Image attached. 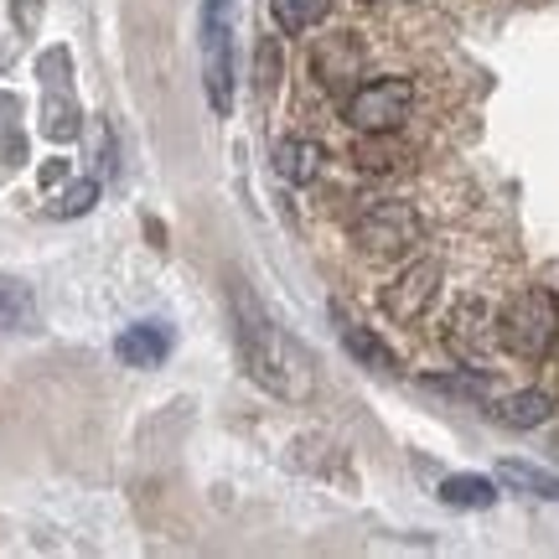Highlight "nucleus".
Returning <instances> with one entry per match:
<instances>
[{"instance_id":"obj_13","label":"nucleus","mask_w":559,"mask_h":559,"mask_svg":"<svg viewBox=\"0 0 559 559\" xmlns=\"http://www.w3.org/2000/svg\"><path fill=\"white\" fill-rule=\"evenodd\" d=\"M342 347H347V353H353L362 368H373V373H394V368H400L394 347H389L383 337H373L368 326H353V321H342Z\"/></svg>"},{"instance_id":"obj_11","label":"nucleus","mask_w":559,"mask_h":559,"mask_svg":"<svg viewBox=\"0 0 559 559\" xmlns=\"http://www.w3.org/2000/svg\"><path fill=\"white\" fill-rule=\"evenodd\" d=\"M440 502L445 508H492L498 502V481L492 477H481V472H456V477H445L440 481Z\"/></svg>"},{"instance_id":"obj_19","label":"nucleus","mask_w":559,"mask_h":559,"mask_svg":"<svg viewBox=\"0 0 559 559\" xmlns=\"http://www.w3.org/2000/svg\"><path fill=\"white\" fill-rule=\"evenodd\" d=\"M94 198H99V181H94V177H79L58 202H52V213H58V218H83V213L94 207Z\"/></svg>"},{"instance_id":"obj_8","label":"nucleus","mask_w":559,"mask_h":559,"mask_svg":"<svg viewBox=\"0 0 559 559\" xmlns=\"http://www.w3.org/2000/svg\"><path fill=\"white\" fill-rule=\"evenodd\" d=\"M436 290H440V260H415V264H404V275H394L383 285L379 300L394 321H419L430 311Z\"/></svg>"},{"instance_id":"obj_17","label":"nucleus","mask_w":559,"mask_h":559,"mask_svg":"<svg viewBox=\"0 0 559 559\" xmlns=\"http://www.w3.org/2000/svg\"><path fill=\"white\" fill-rule=\"evenodd\" d=\"M353 160H358L362 171H394V166H400V140H394V130L362 135L358 145H353Z\"/></svg>"},{"instance_id":"obj_5","label":"nucleus","mask_w":559,"mask_h":559,"mask_svg":"<svg viewBox=\"0 0 559 559\" xmlns=\"http://www.w3.org/2000/svg\"><path fill=\"white\" fill-rule=\"evenodd\" d=\"M37 73H41V135L47 140H73L79 135V99H73V52L68 47H52L37 58Z\"/></svg>"},{"instance_id":"obj_14","label":"nucleus","mask_w":559,"mask_h":559,"mask_svg":"<svg viewBox=\"0 0 559 559\" xmlns=\"http://www.w3.org/2000/svg\"><path fill=\"white\" fill-rule=\"evenodd\" d=\"M555 415V400L544 394V389H519V394H508L498 404V419L502 425H513V430H534L544 419Z\"/></svg>"},{"instance_id":"obj_2","label":"nucleus","mask_w":559,"mask_h":559,"mask_svg":"<svg viewBox=\"0 0 559 559\" xmlns=\"http://www.w3.org/2000/svg\"><path fill=\"white\" fill-rule=\"evenodd\" d=\"M498 342L523 362H544L559 342V300L534 285V290H519V296L502 306L498 317Z\"/></svg>"},{"instance_id":"obj_22","label":"nucleus","mask_w":559,"mask_h":559,"mask_svg":"<svg viewBox=\"0 0 559 559\" xmlns=\"http://www.w3.org/2000/svg\"><path fill=\"white\" fill-rule=\"evenodd\" d=\"M41 21V0H16V26L21 32H32Z\"/></svg>"},{"instance_id":"obj_16","label":"nucleus","mask_w":559,"mask_h":559,"mask_svg":"<svg viewBox=\"0 0 559 559\" xmlns=\"http://www.w3.org/2000/svg\"><path fill=\"white\" fill-rule=\"evenodd\" d=\"M21 99L16 94H0V171H16L26 160V135H21Z\"/></svg>"},{"instance_id":"obj_12","label":"nucleus","mask_w":559,"mask_h":559,"mask_svg":"<svg viewBox=\"0 0 559 559\" xmlns=\"http://www.w3.org/2000/svg\"><path fill=\"white\" fill-rule=\"evenodd\" d=\"M498 481H502V487H513V492H523V498L559 502V477H555V472H544V466H528V461H502Z\"/></svg>"},{"instance_id":"obj_9","label":"nucleus","mask_w":559,"mask_h":559,"mask_svg":"<svg viewBox=\"0 0 559 559\" xmlns=\"http://www.w3.org/2000/svg\"><path fill=\"white\" fill-rule=\"evenodd\" d=\"M171 353V326L166 321H135L115 337V358L130 362V368H156Z\"/></svg>"},{"instance_id":"obj_3","label":"nucleus","mask_w":559,"mask_h":559,"mask_svg":"<svg viewBox=\"0 0 559 559\" xmlns=\"http://www.w3.org/2000/svg\"><path fill=\"white\" fill-rule=\"evenodd\" d=\"M202 88L213 115L234 109V0H202Z\"/></svg>"},{"instance_id":"obj_4","label":"nucleus","mask_w":559,"mask_h":559,"mask_svg":"<svg viewBox=\"0 0 559 559\" xmlns=\"http://www.w3.org/2000/svg\"><path fill=\"white\" fill-rule=\"evenodd\" d=\"M409 104H415V83L409 79H373L358 83L342 99V120L353 124L358 135H379V130H400L409 120Z\"/></svg>"},{"instance_id":"obj_21","label":"nucleus","mask_w":559,"mask_h":559,"mask_svg":"<svg viewBox=\"0 0 559 559\" xmlns=\"http://www.w3.org/2000/svg\"><path fill=\"white\" fill-rule=\"evenodd\" d=\"M430 389H445V394H472V400H481L487 394V379H425Z\"/></svg>"},{"instance_id":"obj_15","label":"nucleus","mask_w":559,"mask_h":559,"mask_svg":"<svg viewBox=\"0 0 559 559\" xmlns=\"http://www.w3.org/2000/svg\"><path fill=\"white\" fill-rule=\"evenodd\" d=\"M326 11H332V0H270V16H275V26L285 37H300V32L321 26Z\"/></svg>"},{"instance_id":"obj_7","label":"nucleus","mask_w":559,"mask_h":559,"mask_svg":"<svg viewBox=\"0 0 559 559\" xmlns=\"http://www.w3.org/2000/svg\"><path fill=\"white\" fill-rule=\"evenodd\" d=\"M311 73H317V83L326 88V94H342V99H347V94L362 83V41H358V32H332V37L311 52Z\"/></svg>"},{"instance_id":"obj_1","label":"nucleus","mask_w":559,"mask_h":559,"mask_svg":"<svg viewBox=\"0 0 559 559\" xmlns=\"http://www.w3.org/2000/svg\"><path fill=\"white\" fill-rule=\"evenodd\" d=\"M234 342H239L249 379L260 383L264 394H275V400H311L317 394L311 353L264 317V306L254 300V290L243 280H234Z\"/></svg>"},{"instance_id":"obj_18","label":"nucleus","mask_w":559,"mask_h":559,"mask_svg":"<svg viewBox=\"0 0 559 559\" xmlns=\"http://www.w3.org/2000/svg\"><path fill=\"white\" fill-rule=\"evenodd\" d=\"M32 317H37L32 290H26L16 275H0V321H5V326H32Z\"/></svg>"},{"instance_id":"obj_6","label":"nucleus","mask_w":559,"mask_h":559,"mask_svg":"<svg viewBox=\"0 0 559 559\" xmlns=\"http://www.w3.org/2000/svg\"><path fill=\"white\" fill-rule=\"evenodd\" d=\"M353 239L368 249V254H409L419 239H425V223L409 202H373V207H362V218L353 223Z\"/></svg>"},{"instance_id":"obj_10","label":"nucleus","mask_w":559,"mask_h":559,"mask_svg":"<svg viewBox=\"0 0 559 559\" xmlns=\"http://www.w3.org/2000/svg\"><path fill=\"white\" fill-rule=\"evenodd\" d=\"M321 166H326V145H317V140H280L275 145V171L296 187L317 181Z\"/></svg>"},{"instance_id":"obj_20","label":"nucleus","mask_w":559,"mask_h":559,"mask_svg":"<svg viewBox=\"0 0 559 559\" xmlns=\"http://www.w3.org/2000/svg\"><path fill=\"white\" fill-rule=\"evenodd\" d=\"M254 83H260V94H275V83H280V41L275 37L260 41V58H254Z\"/></svg>"}]
</instances>
